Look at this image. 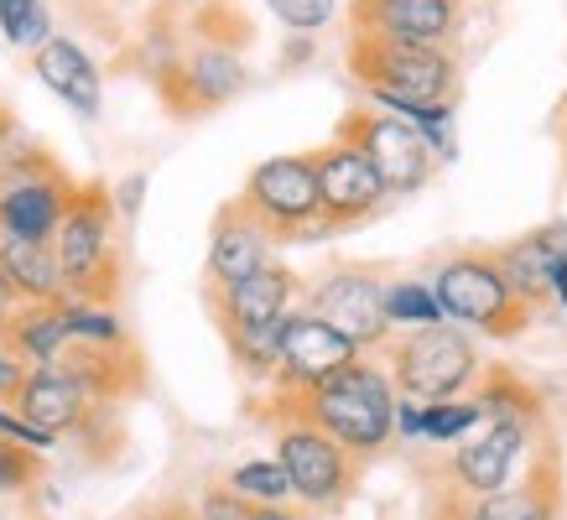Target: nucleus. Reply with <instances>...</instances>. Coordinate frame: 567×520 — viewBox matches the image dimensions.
Masks as SVG:
<instances>
[{
  "label": "nucleus",
  "mask_w": 567,
  "mask_h": 520,
  "mask_svg": "<svg viewBox=\"0 0 567 520\" xmlns=\"http://www.w3.org/2000/svg\"><path fill=\"white\" fill-rule=\"evenodd\" d=\"M0 271L11 277V287L21 292V302H69V292H63V271H58V256H52L48 240L0 235Z\"/></svg>",
  "instance_id": "aec40b11"
},
{
  "label": "nucleus",
  "mask_w": 567,
  "mask_h": 520,
  "mask_svg": "<svg viewBox=\"0 0 567 520\" xmlns=\"http://www.w3.org/2000/svg\"><path fill=\"white\" fill-rule=\"evenodd\" d=\"M349 73L364 84L375 104L385 100H453L458 63L447 48H416V42H391V37L354 32L349 37Z\"/></svg>",
  "instance_id": "7ed1b4c3"
},
{
  "label": "nucleus",
  "mask_w": 567,
  "mask_h": 520,
  "mask_svg": "<svg viewBox=\"0 0 567 520\" xmlns=\"http://www.w3.org/2000/svg\"><path fill=\"white\" fill-rule=\"evenodd\" d=\"M256 520H297V516H287L281 505H256Z\"/></svg>",
  "instance_id": "4c0bfd02"
},
{
  "label": "nucleus",
  "mask_w": 567,
  "mask_h": 520,
  "mask_svg": "<svg viewBox=\"0 0 567 520\" xmlns=\"http://www.w3.org/2000/svg\"><path fill=\"white\" fill-rule=\"evenodd\" d=\"M240 204L271 229L276 240H308L328 235L323 208H318V177H312V156H271L245 177Z\"/></svg>",
  "instance_id": "39448f33"
},
{
  "label": "nucleus",
  "mask_w": 567,
  "mask_h": 520,
  "mask_svg": "<svg viewBox=\"0 0 567 520\" xmlns=\"http://www.w3.org/2000/svg\"><path fill=\"white\" fill-rule=\"evenodd\" d=\"M32 479H37V458H32V448H21V443H6V437H0V489L11 495V489L32 485Z\"/></svg>",
  "instance_id": "7c9ffc66"
},
{
  "label": "nucleus",
  "mask_w": 567,
  "mask_h": 520,
  "mask_svg": "<svg viewBox=\"0 0 567 520\" xmlns=\"http://www.w3.org/2000/svg\"><path fill=\"white\" fill-rule=\"evenodd\" d=\"M380 292H385V281H380L370 266H339V271H328V277L312 287L308 312H318V318L333 323L344 339H354V349L364 354V349H375L391 339V318H385Z\"/></svg>",
  "instance_id": "9d476101"
},
{
  "label": "nucleus",
  "mask_w": 567,
  "mask_h": 520,
  "mask_svg": "<svg viewBox=\"0 0 567 520\" xmlns=\"http://www.w3.org/2000/svg\"><path fill=\"white\" fill-rule=\"evenodd\" d=\"M73 183L58 162H48L42 173L21 177L0 193V235H17V240H52V229L63 219V208L73 198Z\"/></svg>",
  "instance_id": "4468645a"
},
{
  "label": "nucleus",
  "mask_w": 567,
  "mask_h": 520,
  "mask_svg": "<svg viewBox=\"0 0 567 520\" xmlns=\"http://www.w3.org/2000/svg\"><path fill=\"white\" fill-rule=\"evenodd\" d=\"M141 198H146V173H131V177H121V183L110 188V204H115V214H121V219H136Z\"/></svg>",
  "instance_id": "72a5a7b5"
},
{
  "label": "nucleus",
  "mask_w": 567,
  "mask_h": 520,
  "mask_svg": "<svg viewBox=\"0 0 567 520\" xmlns=\"http://www.w3.org/2000/svg\"><path fill=\"white\" fill-rule=\"evenodd\" d=\"M0 121H6V115H0Z\"/></svg>",
  "instance_id": "a19ab883"
},
{
  "label": "nucleus",
  "mask_w": 567,
  "mask_h": 520,
  "mask_svg": "<svg viewBox=\"0 0 567 520\" xmlns=\"http://www.w3.org/2000/svg\"><path fill=\"white\" fill-rule=\"evenodd\" d=\"M312 156V177H318V208H323V229H354L364 219H375L385 208V183L380 173L370 167V156L354 146L349 136L333 131V141H323Z\"/></svg>",
  "instance_id": "0eeeda50"
},
{
  "label": "nucleus",
  "mask_w": 567,
  "mask_h": 520,
  "mask_svg": "<svg viewBox=\"0 0 567 520\" xmlns=\"http://www.w3.org/2000/svg\"><path fill=\"white\" fill-rule=\"evenodd\" d=\"M292 297H297V277L271 260V266L250 271L245 281L219 287L214 308H219L224 329H256V323H271V318H287V312H292Z\"/></svg>",
  "instance_id": "a211bd4d"
},
{
  "label": "nucleus",
  "mask_w": 567,
  "mask_h": 520,
  "mask_svg": "<svg viewBox=\"0 0 567 520\" xmlns=\"http://www.w3.org/2000/svg\"><path fill=\"white\" fill-rule=\"evenodd\" d=\"M229 489L245 495L250 505H287L292 500V479H287V468L276 464V458H260V464H240L229 474Z\"/></svg>",
  "instance_id": "a878e982"
},
{
  "label": "nucleus",
  "mask_w": 567,
  "mask_h": 520,
  "mask_svg": "<svg viewBox=\"0 0 567 520\" xmlns=\"http://www.w3.org/2000/svg\"><path fill=\"white\" fill-rule=\"evenodd\" d=\"M115 204H110V188L89 183V188H73L63 219L52 229V256H58V271H63V292L69 302H104L121 292V235H115Z\"/></svg>",
  "instance_id": "f257e3e1"
},
{
  "label": "nucleus",
  "mask_w": 567,
  "mask_h": 520,
  "mask_svg": "<svg viewBox=\"0 0 567 520\" xmlns=\"http://www.w3.org/2000/svg\"><path fill=\"white\" fill-rule=\"evenodd\" d=\"M271 250H276V235L235 198V204H224L214 214V229H208V277H214V287L245 281L250 271L271 266Z\"/></svg>",
  "instance_id": "2eb2a0df"
},
{
  "label": "nucleus",
  "mask_w": 567,
  "mask_h": 520,
  "mask_svg": "<svg viewBox=\"0 0 567 520\" xmlns=\"http://www.w3.org/2000/svg\"><path fill=\"white\" fill-rule=\"evenodd\" d=\"M516 453H526V422H495L480 443H464V448L453 453V474L474 495H495L511 479Z\"/></svg>",
  "instance_id": "6ab92c4d"
},
{
  "label": "nucleus",
  "mask_w": 567,
  "mask_h": 520,
  "mask_svg": "<svg viewBox=\"0 0 567 520\" xmlns=\"http://www.w3.org/2000/svg\"><path fill=\"white\" fill-rule=\"evenodd\" d=\"M32 69H37V79H42V89L58 94L79 121H100L104 73L79 42H69V37H48L42 48H32Z\"/></svg>",
  "instance_id": "dca6fc26"
},
{
  "label": "nucleus",
  "mask_w": 567,
  "mask_h": 520,
  "mask_svg": "<svg viewBox=\"0 0 567 520\" xmlns=\"http://www.w3.org/2000/svg\"><path fill=\"white\" fill-rule=\"evenodd\" d=\"M391 370L406 396L447 401L474 381V344L447 323H422L391 349Z\"/></svg>",
  "instance_id": "6e6552de"
},
{
  "label": "nucleus",
  "mask_w": 567,
  "mask_h": 520,
  "mask_svg": "<svg viewBox=\"0 0 567 520\" xmlns=\"http://www.w3.org/2000/svg\"><path fill=\"white\" fill-rule=\"evenodd\" d=\"M141 520H193L188 510H156V516H141Z\"/></svg>",
  "instance_id": "58836bf2"
},
{
  "label": "nucleus",
  "mask_w": 567,
  "mask_h": 520,
  "mask_svg": "<svg viewBox=\"0 0 567 520\" xmlns=\"http://www.w3.org/2000/svg\"><path fill=\"white\" fill-rule=\"evenodd\" d=\"M266 11L287 32H323L328 21L339 17V0H266Z\"/></svg>",
  "instance_id": "c756f323"
},
{
  "label": "nucleus",
  "mask_w": 567,
  "mask_h": 520,
  "mask_svg": "<svg viewBox=\"0 0 567 520\" xmlns=\"http://www.w3.org/2000/svg\"><path fill=\"white\" fill-rule=\"evenodd\" d=\"M0 32H6L11 48L32 52L52 37V11L42 0H0Z\"/></svg>",
  "instance_id": "393cba45"
},
{
  "label": "nucleus",
  "mask_w": 567,
  "mask_h": 520,
  "mask_svg": "<svg viewBox=\"0 0 567 520\" xmlns=\"http://www.w3.org/2000/svg\"><path fill=\"white\" fill-rule=\"evenodd\" d=\"M0 437H6V443H21V448H32V453H48L52 443H58V437L42 433V427L27 422L21 412H6V401H0Z\"/></svg>",
  "instance_id": "2f4dec72"
},
{
  "label": "nucleus",
  "mask_w": 567,
  "mask_h": 520,
  "mask_svg": "<svg viewBox=\"0 0 567 520\" xmlns=\"http://www.w3.org/2000/svg\"><path fill=\"white\" fill-rule=\"evenodd\" d=\"M198 520H256V505L235 495V489H208Z\"/></svg>",
  "instance_id": "473e14b6"
},
{
  "label": "nucleus",
  "mask_w": 567,
  "mask_h": 520,
  "mask_svg": "<svg viewBox=\"0 0 567 520\" xmlns=\"http://www.w3.org/2000/svg\"><path fill=\"white\" fill-rule=\"evenodd\" d=\"M63 318H69V339H73V344H104V349L125 344L121 318L104 308V302H63Z\"/></svg>",
  "instance_id": "bb28decb"
},
{
  "label": "nucleus",
  "mask_w": 567,
  "mask_h": 520,
  "mask_svg": "<svg viewBox=\"0 0 567 520\" xmlns=\"http://www.w3.org/2000/svg\"><path fill=\"white\" fill-rule=\"evenodd\" d=\"M349 360H360L354 339L323 323L318 312H287V329H281V354H276V396H302L318 381H328L333 370H344Z\"/></svg>",
  "instance_id": "9b49d317"
},
{
  "label": "nucleus",
  "mask_w": 567,
  "mask_h": 520,
  "mask_svg": "<svg viewBox=\"0 0 567 520\" xmlns=\"http://www.w3.org/2000/svg\"><path fill=\"white\" fill-rule=\"evenodd\" d=\"M17 312H21V292L11 287V277L0 271V333H6V323H11Z\"/></svg>",
  "instance_id": "c9c22d12"
},
{
  "label": "nucleus",
  "mask_w": 567,
  "mask_h": 520,
  "mask_svg": "<svg viewBox=\"0 0 567 520\" xmlns=\"http://www.w3.org/2000/svg\"><path fill=\"white\" fill-rule=\"evenodd\" d=\"M292 401L297 416L323 427L333 443H344L349 453H375L395 427V391L385 381V370L364 360H349L344 370H333L328 381H318L302 396H281Z\"/></svg>",
  "instance_id": "f03ea898"
},
{
  "label": "nucleus",
  "mask_w": 567,
  "mask_h": 520,
  "mask_svg": "<svg viewBox=\"0 0 567 520\" xmlns=\"http://www.w3.org/2000/svg\"><path fill=\"white\" fill-rule=\"evenodd\" d=\"M21 381H27V370H21V354L0 349V401H17Z\"/></svg>",
  "instance_id": "f704fd0d"
},
{
  "label": "nucleus",
  "mask_w": 567,
  "mask_h": 520,
  "mask_svg": "<svg viewBox=\"0 0 567 520\" xmlns=\"http://www.w3.org/2000/svg\"><path fill=\"white\" fill-rule=\"evenodd\" d=\"M89 401L94 396L73 381L63 364L52 360V364H32V370H27V381H21V391H17V412L27 416V422H37L42 433L63 437L84 422Z\"/></svg>",
  "instance_id": "f3484780"
},
{
  "label": "nucleus",
  "mask_w": 567,
  "mask_h": 520,
  "mask_svg": "<svg viewBox=\"0 0 567 520\" xmlns=\"http://www.w3.org/2000/svg\"><path fill=\"white\" fill-rule=\"evenodd\" d=\"M339 136H349L370 156V167L380 173L391 198H406V193L427 188L432 167H437V156H432L427 141L416 136V125L391 115V110H349Z\"/></svg>",
  "instance_id": "423d86ee"
},
{
  "label": "nucleus",
  "mask_w": 567,
  "mask_h": 520,
  "mask_svg": "<svg viewBox=\"0 0 567 520\" xmlns=\"http://www.w3.org/2000/svg\"><path fill=\"white\" fill-rule=\"evenodd\" d=\"M245 84H250V69H245V58H240V42L198 27V42L177 58V69L156 89H162V100L173 104L177 115H204V110L229 104Z\"/></svg>",
  "instance_id": "1a4fd4ad"
},
{
  "label": "nucleus",
  "mask_w": 567,
  "mask_h": 520,
  "mask_svg": "<svg viewBox=\"0 0 567 520\" xmlns=\"http://www.w3.org/2000/svg\"><path fill=\"white\" fill-rule=\"evenodd\" d=\"M6 339H11V354H21V360L52 364L63 349H69L63 302H21V312L6 323Z\"/></svg>",
  "instance_id": "412c9836"
},
{
  "label": "nucleus",
  "mask_w": 567,
  "mask_h": 520,
  "mask_svg": "<svg viewBox=\"0 0 567 520\" xmlns=\"http://www.w3.org/2000/svg\"><path fill=\"white\" fill-rule=\"evenodd\" d=\"M177 6H208V0H177Z\"/></svg>",
  "instance_id": "ea45409f"
},
{
  "label": "nucleus",
  "mask_w": 567,
  "mask_h": 520,
  "mask_svg": "<svg viewBox=\"0 0 567 520\" xmlns=\"http://www.w3.org/2000/svg\"><path fill=\"white\" fill-rule=\"evenodd\" d=\"M281 329H287V318H271V323H256V329H224V344H229V354H235L245 375L271 381L276 354H281Z\"/></svg>",
  "instance_id": "4be33fe9"
},
{
  "label": "nucleus",
  "mask_w": 567,
  "mask_h": 520,
  "mask_svg": "<svg viewBox=\"0 0 567 520\" xmlns=\"http://www.w3.org/2000/svg\"><path fill=\"white\" fill-rule=\"evenodd\" d=\"M468 520H551V495L547 489H495V495H484Z\"/></svg>",
  "instance_id": "b1692460"
},
{
  "label": "nucleus",
  "mask_w": 567,
  "mask_h": 520,
  "mask_svg": "<svg viewBox=\"0 0 567 520\" xmlns=\"http://www.w3.org/2000/svg\"><path fill=\"white\" fill-rule=\"evenodd\" d=\"M474 406H480L484 416H495V422H526V416H536V396L520 381H511V375H495V381L480 391Z\"/></svg>",
  "instance_id": "cd10ccee"
},
{
  "label": "nucleus",
  "mask_w": 567,
  "mask_h": 520,
  "mask_svg": "<svg viewBox=\"0 0 567 520\" xmlns=\"http://www.w3.org/2000/svg\"><path fill=\"white\" fill-rule=\"evenodd\" d=\"M380 302H385L391 329H395V323H406V329H422V323H447L443 302H437V292H432L427 281H385Z\"/></svg>",
  "instance_id": "5701e85b"
},
{
  "label": "nucleus",
  "mask_w": 567,
  "mask_h": 520,
  "mask_svg": "<svg viewBox=\"0 0 567 520\" xmlns=\"http://www.w3.org/2000/svg\"><path fill=\"white\" fill-rule=\"evenodd\" d=\"M432 292L443 302V312L453 323H468L480 333H495V339H511L532 323V302H520L505 277H499L495 256H453L437 266V281Z\"/></svg>",
  "instance_id": "20e7f679"
},
{
  "label": "nucleus",
  "mask_w": 567,
  "mask_h": 520,
  "mask_svg": "<svg viewBox=\"0 0 567 520\" xmlns=\"http://www.w3.org/2000/svg\"><path fill=\"white\" fill-rule=\"evenodd\" d=\"M480 406H474V401H427V406H422V412H416V422H422V433L427 437H437V443H443V437H458V433H468V427H474V422H480Z\"/></svg>",
  "instance_id": "c85d7f7f"
},
{
  "label": "nucleus",
  "mask_w": 567,
  "mask_h": 520,
  "mask_svg": "<svg viewBox=\"0 0 567 520\" xmlns=\"http://www.w3.org/2000/svg\"><path fill=\"white\" fill-rule=\"evenodd\" d=\"M464 17V0H354V32L447 48Z\"/></svg>",
  "instance_id": "ddd939ff"
},
{
  "label": "nucleus",
  "mask_w": 567,
  "mask_h": 520,
  "mask_svg": "<svg viewBox=\"0 0 567 520\" xmlns=\"http://www.w3.org/2000/svg\"><path fill=\"white\" fill-rule=\"evenodd\" d=\"M312 58V37L297 32V42H287V52H281V69H292V63H308Z\"/></svg>",
  "instance_id": "e433bc0d"
},
{
  "label": "nucleus",
  "mask_w": 567,
  "mask_h": 520,
  "mask_svg": "<svg viewBox=\"0 0 567 520\" xmlns=\"http://www.w3.org/2000/svg\"><path fill=\"white\" fill-rule=\"evenodd\" d=\"M276 464L287 468V479H292V495L308 505H333L344 500L349 489V448L344 443H333L323 427H312V422H297L281 433L276 443Z\"/></svg>",
  "instance_id": "f8f14e48"
}]
</instances>
